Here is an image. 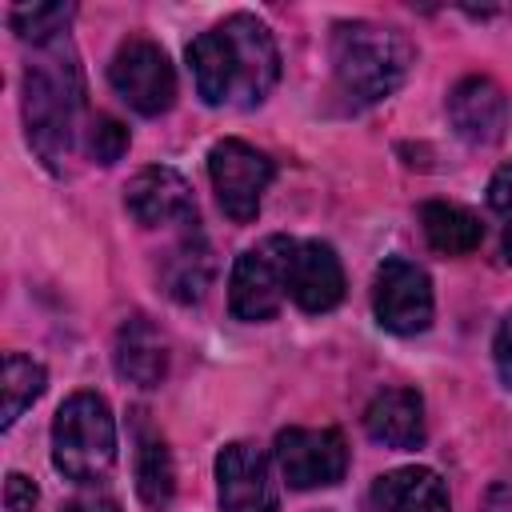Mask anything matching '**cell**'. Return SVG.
Wrapping results in <instances>:
<instances>
[{
  "label": "cell",
  "mask_w": 512,
  "mask_h": 512,
  "mask_svg": "<svg viewBox=\"0 0 512 512\" xmlns=\"http://www.w3.org/2000/svg\"><path fill=\"white\" fill-rule=\"evenodd\" d=\"M492 364H496L500 384L512 388V312H504L500 324H496V336H492Z\"/></svg>",
  "instance_id": "obj_24"
},
{
  "label": "cell",
  "mask_w": 512,
  "mask_h": 512,
  "mask_svg": "<svg viewBox=\"0 0 512 512\" xmlns=\"http://www.w3.org/2000/svg\"><path fill=\"white\" fill-rule=\"evenodd\" d=\"M36 504H40L36 480H28L24 472H8L4 476V508L8 512H36Z\"/></svg>",
  "instance_id": "obj_23"
},
{
  "label": "cell",
  "mask_w": 512,
  "mask_h": 512,
  "mask_svg": "<svg viewBox=\"0 0 512 512\" xmlns=\"http://www.w3.org/2000/svg\"><path fill=\"white\" fill-rule=\"evenodd\" d=\"M372 496L384 512H448V488H444L440 472L420 468V464L384 472L376 480Z\"/></svg>",
  "instance_id": "obj_17"
},
{
  "label": "cell",
  "mask_w": 512,
  "mask_h": 512,
  "mask_svg": "<svg viewBox=\"0 0 512 512\" xmlns=\"http://www.w3.org/2000/svg\"><path fill=\"white\" fill-rule=\"evenodd\" d=\"M116 416L100 392H72L52 420V468L72 484H104L116 468Z\"/></svg>",
  "instance_id": "obj_4"
},
{
  "label": "cell",
  "mask_w": 512,
  "mask_h": 512,
  "mask_svg": "<svg viewBox=\"0 0 512 512\" xmlns=\"http://www.w3.org/2000/svg\"><path fill=\"white\" fill-rule=\"evenodd\" d=\"M216 276V256L208 236L200 232V224L180 228V240L164 252L160 260V284L176 304H200L212 288Z\"/></svg>",
  "instance_id": "obj_16"
},
{
  "label": "cell",
  "mask_w": 512,
  "mask_h": 512,
  "mask_svg": "<svg viewBox=\"0 0 512 512\" xmlns=\"http://www.w3.org/2000/svg\"><path fill=\"white\" fill-rule=\"evenodd\" d=\"M216 500L220 512H280V488L268 452L248 440H232L216 452Z\"/></svg>",
  "instance_id": "obj_10"
},
{
  "label": "cell",
  "mask_w": 512,
  "mask_h": 512,
  "mask_svg": "<svg viewBox=\"0 0 512 512\" xmlns=\"http://www.w3.org/2000/svg\"><path fill=\"white\" fill-rule=\"evenodd\" d=\"M344 264L328 240H296L288 264V296L300 312H332L344 300Z\"/></svg>",
  "instance_id": "obj_13"
},
{
  "label": "cell",
  "mask_w": 512,
  "mask_h": 512,
  "mask_svg": "<svg viewBox=\"0 0 512 512\" xmlns=\"http://www.w3.org/2000/svg\"><path fill=\"white\" fill-rule=\"evenodd\" d=\"M112 92L140 116H164L176 104V72L168 52L148 36H128L108 60Z\"/></svg>",
  "instance_id": "obj_6"
},
{
  "label": "cell",
  "mask_w": 512,
  "mask_h": 512,
  "mask_svg": "<svg viewBox=\"0 0 512 512\" xmlns=\"http://www.w3.org/2000/svg\"><path fill=\"white\" fill-rule=\"evenodd\" d=\"M188 68L208 108H256L280 80V48L260 16L232 12L188 44Z\"/></svg>",
  "instance_id": "obj_1"
},
{
  "label": "cell",
  "mask_w": 512,
  "mask_h": 512,
  "mask_svg": "<svg viewBox=\"0 0 512 512\" xmlns=\"http://www.w3.org/2000/svg\"><path fill=\"white\" fill-rule=\"evenodd\" d=\"M296 240L292 236H268L252 248H244L228 276V312L244 324H264L284 308L288 296V264H292Z\"/></svg>",
  "instance_id": "obj_5"
},
{
  "label": "cell",
  "mask_w": 512,
  "mask_h": 512,
  "mask_svg": "<svg viewBox=\"0 0 512 512\" xmlns=\"http://www.w3.org/2000/svg\"><path fill=\"white\" fill-rule=\"evenodd\" d=\"M320 512H324V508H320Z\"/></svg>",
  "instance_id": "obj_29"
},
{
  "label": "cell",
  "mask_w": 512,
  "mask_h": 512,
  "mask_svg": "<svg viewBox=\"0 0 512 512\" xmlns=\"http://www.w3.org/2000/svg\"><path fill=\"white\" fill-rule=\"evenodd\" d=\"M128 144H132V136H128V128L116 116H92L88 136H84V148H88V156L96 164H116L128 152Z\"/></svg>",
  "instance_id": "obj_22"
},
{
  "label": "cell",
  "mask_w": 512,
  "mask_h": 512,
  "mask_svg": "<svg viewBox=\"0 0 512 512\" xmlns=\"http://www.w3.org/2000/svg\"><path fill=\"white\" fill-rule=\"evenodd\" d=\"M136 496L152 512H164L176 496V464L168 440L148 424H140L136 432Z\"/></svg>",
  "instance_id": "obj_19"
},
{
  "label": "cell",
  "mask_w": 512,
  "mask_h": 512,
  "mask_svg": "<svg viewBox=\"0 0 512 512\" xmlns=\"http://www.w3.org/2000/svg\"><path fill=\"white\" fill-rule=\"evenodd\" d=\"M48 388V372L40 360L24 356V352H8L4 356V408H0V428H12L24 408H32Z\"/></svg>",
  "instance_id": "obj_20"
},
{
  "label": "cell",
  "mask_w": 512,
  "mask_h": 512,
  "mask_svg": "<svg viewBox=\"0 0 512 512\" xmlns=\"http://www.w3.org/2000/svg\"><path fill=\"white\" fill-rule=\"evenodd\" d=\"M60 512H120V504H116L112 496L84 492V496H72L68 504H60Z\"/></svg>",
  "instance_id": "obj_26"
},
{
  "label": "cell",
  "mask_w": 512,
  "mask_h": 512,
  "mask_svg": "<svg viewBox=\"0 0 512 512\" xmlns=\"http://www.w3.org/2000/svg\"><path fill=\"white\" fill-rule=\"evenodd\" d=\"M364 432L392 448V452H416L428 436L424 428V400L416 388H384L364 408Z\"/></svg>",
  "instance_id": "obj_15"
},
{
  "label": "cell",
  "mask_w": 512,
  "mask_h": 512,
  "mask_svg": "<svg viewBox=\"0 0 512 512\" xmlns=\"http://www.w3.org/2000/svg\"><path fill=\"white\" fill-rule=\"evenodd\" d=\"M372 312H376V324L392 336L424 332L436 316L428 272L408 256H388L372 280Z\"/></svg>",
  "instance_id": "obj_8"
},
{
  "label": "cell",
  "mask_w": 512,
  "mask_h": 512,
  "mask_svg": "<svg viewBox=\"0 0 512 512\" xmlns=\"http://www.w3.org/2000/svg\"><path fill=\"white\" fill-rule=\"evenodd\" d=\"M504 256H508V264H512V224L504 228Z\"/></svg>",
  "instance_id": "obj_28"
},
{
  "label": "cell",
  "mask_w": 512,
  "mask_h": 512,
  "mask_svg": "<svg viewBox=\"0 0 512 512\" xmlns=\"http://www.w3.org/2000/svg\"><path fill=\"white\" fill-rule=\"evenodd\" d=\"M488 208L492 212H512V160H504L492 180H488Z\"/></svg>",
  "instance_id": "obj_25"
},
{
  "label": "cell",
  "mask_w": 512,
  "mask_h": 512,
  "mask_svg": "<svg viewBox=\"0 0 512 512\" xmlns=\"http://www.w3.org/2000/svg\"><path fill=\"white\" fill-rule=\"evenodd\" d=\"M420 228L428 248H436L440 256H468L484 244V224L464 204H448V200L420 204Z\"/></svg>",
  "instance_id": "obj_18"
},
{
  "label": "cell",
  "mask_w": 512,
  "mask_h": 512,
  "mask_svg": "<svg viewBox=\"0 0 512 512\" xmlns=\"http://www.w3.org/2000/svg\"><path fill=\"white\" fill-rule=\"evenodd\" d=\"M208 176H212V192H216L224 216L236 220V224H248L260 212V200H264V192L276 176V164L260 148L228 136V140L212 144Z\"/></svg>",
  "instance_id": "obj_7"
},
{
  "label": "cell",
  "mask_w": 512,
  "mask_h": 512,
  "mask_svg": "<svg viewBox=\"0 0 512 512\" xmlns=\"http://www.w3.org/2000/svg\"><path fill=\"white\" fill-rule=\"evenodd\" d=\"M272 460L284 484L296 492L332 488L348 472V444L340 428H280L272 444Z\"/></svg>",
  "instance_id": "obj_9"
},
{
  "label": "cell",
  "mask_w": 512,
  "mask_h": 512,
  "mask_svg": "<svg viewBox=\"0 0 512 512\" xmlns=\"http://www.w3.org/2000/svg\"><path fill=\"white\" fill-rule=\"evenodd\" d=\"M72 12H76L72 4H20L8 12V24L24 44L40 48V44H52L64 36Z\"/></svg>",
  "instance_id": "obj_21"
},
{
  "label": "cell",
  "mask_w": 512,
  "mask_h": 512,
  "mask_svg": "<svg viewBox=\"0 0 512 512\" xmlns=\"http://www.w3.org/2000/svg\"><path fill=\"white\" fill-rule=\"evenodd\" d=\"M476 512H512V484H504V480L488 484L484 496H480V508H476Z\"/></svg>",
  "instance_id": "obj_27"
},
{
  "label": "cell",
  "mask_w": 512,
  "mask_h": 512,
  "mask_svg": "<svg viewBox=\"0 0 512 512\" xmlns=\"http://www.w3.org/2000/svg\"><path fill=\"white\" fill-rule=\"evenodd\" d=\"M444 108H448L452 132H456L464 144H472V148H492V144H500L504 132H508V120H512V100H508V92H504L492 76H480V72L456 80L452 92H448V100H444Z\"/></svg>",
  "instance_id": "obj_11"
},
{
  "label": "cell",
  "mask_w": 512,
  "mask_h": 512,
  "mask_svg": "<svg viewBox=\"0 0 512 512\" xmlns=\"http://www.w3.org/2000/svg\"><path fill=\"white\" fill-rule=\"evenodd\" d=\"M168 336L148 320V316H128L116 336H112V364L116 376L128 380L132 388H160L168 376Z\"/></svg>",
  "instance_id": "obj_14"
},
{
  "label": "cell",
  "mask_w": 512,
  "mask_h": 512,
  "mask_svg": "<svg viewBox=\"0 0 512 512\" xmlns=\"http://www.w3.org/2000/svg\"><path fill=\"white\" fill-rule=\"evenodd\" d=\"M124 208L140 228H192L200 224L196 216V196L188 180L168 168V164H148L124 184Z\"/></svg>",
  "instance_id": "obj_12"
},
{
  "label": "cell",
  "mask_w": 512,
  "mask_h": 512,
  "mask_svg": "<svg viewBox=\"0 0 512 512\" xmlns=\"http://www.w3.org/2000/svg\"><path fill=\"white\" fill-rule=\"evenodd\" d=\"M80 104H84V76L68 36L40 44L20 76V112H24V132L32 152L52 172L64 168Z\"/></svg>",
  "instance_id": "obj_2"
},
{
  "label": "cell",
  "mask_w": 512,
  "mask_h": 512,
  "mask_svg": "<svg viewBox=\"0 0 512 512\" xmlns=\"http://www.w3.org/2000/svg\"><path fill=\"white\" fill-rule=\"evenodd\" d=\"M328 60H332L336 92L352 108H368L404 88L416 64V44L392 24L340 20L328 40Z\"/></svg>",
  "instance_id": "obj_3"
}]
</instances>
